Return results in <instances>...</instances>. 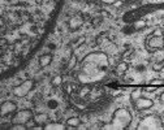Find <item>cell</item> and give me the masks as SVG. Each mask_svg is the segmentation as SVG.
Returning a JSON list of instances; mask_svg holds the SVG:
<instances>
[{"label":"cell","mask_w":164,"mask_h":130,"mask_svg":"<svg viewBox=\"0 0 164 130\" xmlns=\"http://www.w3.org/2000/svg\"><path fill=\"white\" fill-rule=\"evenodd\" d=\"M49 60H51V56L46 55V56H43V57H42V60H40V64H42V65H43V66H44V65H47V64L49 63Z\"/></svg>","instance_id":"obj_1"}]
</instances>
